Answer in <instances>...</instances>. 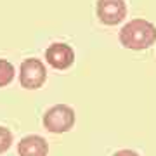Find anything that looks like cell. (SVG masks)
I'll return each mask as SVG.
<instances>
[{"instance_id":"7","label":"cell","mask_w":156,"mask_h":156,"mask_svg":"<svg viewBox=\"0 0 156 156\" xmlns=\"http://www.w3.org/2000/svg\"><path fill=\"white\" fill-rule=\"evenodd\" d=\"M14 78V66L5 59H0V87H5Z\"/></svg>"},{"instance_id":"2","label":"cell","mask_w":156,"mask_h":156,"mask_svg":"<svg viewBox=\"0 0 156 156\" xmlns=\"http://www.w3.org/2000/svg\"><path fill=\"white\" fill-rule=\"evenodd\" d=\"M75 125V111L66 104H56L44 115V127L52 134H64Z\"/></svg>"},{"instance_id":"1","label":"cell","mask_w":156,"mask_h":156,"mask_svg":"<svg viewBox=\"0 0 156 156\" xmlns=\"http://www.w3.org/2000/svg\"><path fill=\"white\" fill-rule=\"evenodd\" d=\"M120 40L127 49H147L156 42V28L146 19H132L122 28Z\"/></svg>"},{"instance_id":"5","label":"cell","mask_w":156,"mask_h":156,"mask_svg":"<svg viewBox=\"0 0 156 156\" xmlns=\"http://www.w3.org/2000/svg\"><path fill=\"white\" fill-rule=\"evenodd\" d=\"M45 59L56 69H68L75 61V52L66 44H52L45 50Z\"/></svg>"},{"instance_id":"8","label":"cell","mask_w":156,"mask_h":156,"mask_svg":"<svg viewBox=\"0 0 156 156\" xmlns=\"http://www.w3.org/2000/svg\"><path fill=\"white\" fill-rule=\"evenodd\" d=\"M12 144V134L11 130L5 127H0V154L5 153Z\"/></svg>"},{"instance_id":"9","label":"cell","mask_w":156,"mask_h":156,"mask_svg":"<svg viewBox=\"0 0 156 156\" xmlns=\"http://www.w3.org/2000/svg\"><path fill=\"white\" fill-rule=\"evenodd\" d=\"M113 156H139V154L130 149H122V151H118V153H115Z\"/></svg>"},{"instance_id":"6","label":"cell","mask_w":156,"mask_h":156,"mask_svg":"<svg viewBox=\"0 0 156 156\" xmlns=\"http://www.w3.org/2000/svg\"><path fill=\"white\" fill-rule=\"evenodd\" d=\"M49 144L40 135H26L17 144V154L19 156H47Z\"/></svg>"},{"instance_id":"3","label":"cell","mask_w":156,"mask_h":156,"mask_svg":"<svg viewBox=\"0 0 156 156\" xmlns=\"http://www.w3.org/2000/svg\"><path fill=\"white\" fill-rule=\"evenodd\" d=\"M47 78V69L38 59H24L19 68V83L24 89H40Z\"/></svg>"},{"instance_id":"4","label":"cell","mask_w":156,"mask_h":156,"mask_svg":"<svg viewBox=\"0 0 156 156\" xmlns=\"http://www.w3.org/2000/svg\"><path fill=\"white\" fill-rule=\"evenodd\" d=\"M127 14V5L123 0H97V17L101 23L115 26Z\"/></svg>"}]
</instances>
